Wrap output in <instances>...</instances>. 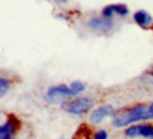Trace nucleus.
Returning a JSON list of instances; mask_svg holds the SVG:
<instances>
[{"label":"nucleus","instance_id":"obj_1","mask_svg":"<svg viewBox=\"0 0 153 139\" xmlns=\"http://www.w3.org/2000/svg\"><path fill=\"white\" fill-rule=\"evenodd\" d=\"M145 121H148V104L139 102L116 109L115 115L111 118V125L114 128L122 129Z\"/></svg>","mask_w":153,"mask_h":139},{"label":"nucleus","instance_id":"obj_2","mask_svg":"<svg viewBox=\"0 0 153 139\" xmlns=\"http://www.w3.org/2000/svg\"><path fill=\"white\" fill-rule=\"evenodd\" d=\"M94 108V98L92 97H74L71 100H68L67 102H64L61 105V109L70 115H75V117H82L87 115L92 111Z\"/></svg>","mask_w":153,"mask_h":139},{"label":"nucleus","instance_id":"obj_3","mask_svg":"<svg viewBox=\"0 0 153 139\" xmlns=\"http://www.w3.org/2000/svg\"><path fill=\"white\" fill-rule=\"evenodd\" d=\"M71 91H70V85L68 84H55L47 88L45 94H44V100L48 104L53 105H62L64 102L71 100Z\"/></svg>","mask_w":153,"mask_h":139},{"label":"nucleus","instance_id":"obj_4","mask_svg":"<svg viewBox=\"0 0 153 139\" xmlns=\"http://www.w3.org/2000/svg\"><path fill=\"white\" fill-rule=\"evenodd\" d=\"M123 136L129 139H153V123L139 122L123 129Z\"/></svg>","mask_w":153,"mask_h":139},{"label":"nucleus","instance_id":"obj_5","mask_svg":"<svg viewBox=\"0 0 153 139\" xmlns=\"http://www.w3.org/2000/svg\"><path fill=\"white\" fill-rule=\"evenodd\" d=\"M115 106L112 104H102V105L95 106L92 111L88 114V122L98 125V123L104 122L106 118H112L115 115Z\"/></svg>","mask_w":153,"mask_h":139},{"label":"nucleus","instance_id":"obj_6","mask_svg":"<svg viewBox=\"0 0 153 139\" xmlns=\"http://www.w3.org/2000/svg\"><path fill=\"white\" fill-rule=\"evenodd\" d=\"M19 125L20 122L16 117H9L0 125V139H14Z\"/></svg>","mask_w":153,"mask_h":139},{"label":"nucleus","instance_id":"obj_7","mask_svg":"<svg viewBox=\"0 0 153 139\" xmlns=\"http://www.w3.org/2000/svg\"><path fill=\"white\" fill-rule=\"evenodd\" d=\"M88 27L94 30V31H98V33H105V31H109L114 27V20L112 19H106V17H91L88 20Z\"/></svg>","mask_w":153,"mask_h":139},{"label":"nucleus","instance_id":"obj_8","mask_svg":"<svg viewBox=\"0 0 153 139\" xmlns=\"http://www.w3.org/2000/svg\"><path fill=\"white\" fill-rule=\"evenodd\" d=\"M133 22L139 27H148L153 23V17L146 10H137L133 13Z\"/></svg>","mask_w":153,"mask_h":139},{"label":"nucleus","instance_id":"obj_9","mask_svg":"<svg viewBox=\"0 0 153 139\" xmlns=\"http://www.w3.org/2000/svg\"><path fill=\"white\" fill-rule=\"evenodd\" d=\"M87 88V85L82 83V81H72L70 84V91H71V97H78L79 94H82L84 91Z\"/></svg>","mask_w":153,"mask_h":139},{"label":"nucleus","instance_id":"obj_10","mask_svg":"<svg viewBox=\"0 0 153 139\" xmlns=\"http://www.w3.org/2000/svg\"><path fill=\"white\" fill-rule=\"evenodd\" d=\"M111 9L114 11V14H118L120 17H126L129 14V9L128 6L123 4V3H118V4H111Z\"/></svg>","mask_w":153,"mask_h":139},{"label":"nucleus","instance_id":"obj_11","mask_svg":"<svg viewBox=\"0 0 153 139\" xmlns=\"http://www.w3.org/2000/svg\"><path fill=\"white\" fill-rule=\"evenodd\" d=\"M9 91H10V81L7 78L1 77L0 78V97L4 98L6 95L9 94Z\"/></svg>","mask_w":153,"mask_h":139},{"label":"nucleus","instance_id":"obj_12","mask_svg":"<svg viewBox=\"0 0 153 139\" xmlns=\"http://www.w3.org/2000/svg\"><path fill=\"white\" fill-rule=\"evenodd\" d=\"M142 80H143V81H146L148 84H150V85H153V65L143 72Z\"/></svg>","mask_w":153,"mask_h":139},{"label":"nucleus","instance_id":"obj_13","mask_svg":"<svg viewBox=\"0 0 153 139\" xmlns=\"http://www.w3.org/2000/svg\"><path fill=\"white\" fill-rule=\"evenodd\" d=\"M109 138V134L106 129H97L92 135V139H108Z\"/></svg>","mask_w":153,"mask_h":139},{"label":"nucleus","instance_id":"obj_14","mask_svg":"<svg viewBox=\"0 0 153 139\" xmlns=\"http://www.w3.org/2000/svg\"><path fill=\"white\" fill-rule=\"evenodd\" d=\"M148 121H153V101L148 104Z\"/></svg>","mask_w":153,"mask_h":139},{"label":"nucleus","instance_id":"obj_15","mask_svg":"<svg viewBox=\"0 0 153 139\" xmlns=\"http://www.w3.org/2000/svg\"><path fill=\"white\" fill-rule=\"evenodd\" d=\"M55 1H57V3H61V4H62V3H65L67 0H55Z\"/></svg>","mask_w":153,"mask_h":139}]
</instances>
